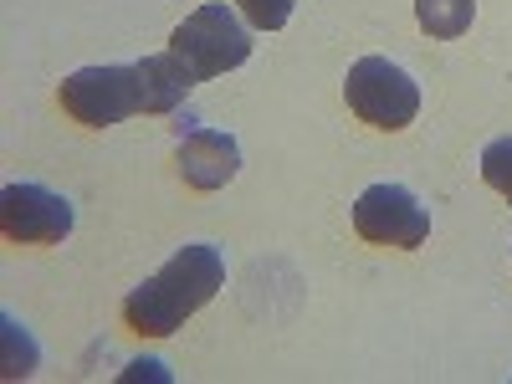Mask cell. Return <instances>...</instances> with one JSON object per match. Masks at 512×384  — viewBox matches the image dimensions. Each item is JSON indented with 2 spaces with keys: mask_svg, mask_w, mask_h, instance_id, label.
<instances>
[{
  "mask_svg": "<svg viewBox=\"0 0 512 384\" xmlns=\"http://www.w3.org/2000/svg\"><path fill=\"white\" fill-rule=\"evenodd\" d=\"M221 287H226V256L210 241H195V246L169 256L144 287H134L123 297V323L134 328L139 338H169Z\"/></svg>",
  "mask_w": 512,
  "mask_h": 384,
  "instance_id": "1",
  "label": "cell"
},
{
  "mask_svg": "<svg viewBox=\"0 0 512 384\" xmlns=\"http://www.w3.org/2000/svg\"><path fill=\"white\" fill-rule=\"evenodd\" d=\"M169 52L195 72V82H210V77H221V72H231V67H241L251 57V31H246V21L231 6L210 0V6L190 11L175 26Z\"/></svg>",
  "mask_w": 512,
  "mask_h": 384,
  "instance_id": "2",
  "label": "cell"
},
{
  "mask_svg": "<svg viewBox=\"0 0 512 384\" xmlns=\"http://www.w3.org/2000/svg\"><path fill=\"white\" fill-rule=\"evenodd\" d=\"M344 98L369 128H384V134H400V128H410L415 113H420L415 77L405 67H395L390 57H359L349 67Z\"/></svg>",
  "mask_w": 512,
  "mask_h": 384,
  "instance_id": "3",
  "label": "cell"
},
{
  "mask_svg": "<svg viewBox=\"0 0 512 384\" xmlns=\"http://www.w3.org/2000/svg\"><path fill=\"white\" fill-rule=\"evenodd\" d=\"M62 113L72 123L88 128H108L144 113V82H139V62L134 67H82L62 82Z\"/></svg>",
  "mask_w": 512,
  "mask_h": 384,
  "instance_id": "4",
  "label": "cell"
},
{
  "mask_svg": "<svg viewBox=\"0 0 512 384\" xmlns=\"http://www.w3.org/2000/svg\"><path fill=\"white\" fill-rule=\"evenodd\" d=\"M354 231L369 246L415 251L425 236H431V210H425L405 185H369L354 200Z\"/></svg>",
  "mask_w": 512,
  "mask_h": 384,
  "instance_id": "5",
  "label": "cell"
},
{
  "mask_svg": "<svg viewBox=\"0 0 512 384\" xmlns=\"http://www.w3.org/2000/svg\"><path fill=\"white\" fill-rule=\"evenodd\" d=\"M0 226L21 246H52L72 231V200L47 185H6V195H0Z\"/></svg>",
  "mask_w": 512,
  "mask_h": 384,
  "instance_id": "6",
  "label": "cell"
},
{
  "mask_svg": "<svg viewBox=\"0 0 512 384\" xmlns=\"http://www.w3.org/2000/svg\"><path fill=\"white\" fill-rule=\"evenodd\" d=\"M175 164H180V180L190 190H221L241 175V149L221 128H190L175 149Z\"/></svg>",
  "mask_w": 512,
  "mask_h": 384,
  "instance_id": "7",
  "label": "cell"
},
{
  "mask_svg": "<svg viewBox=\"0 0 512 384\" xmlns=\"http://www.w3.org/2000/svg\"><path fill=\"white\" fill-rule=\"evenodd\" d=\"M139 82H144V113H175L195 88V72L175 52H154L139 62Z\"/></svg>",
  "mask_w": 512,
  "mask_h": 384,
  "instance_id": "8",
  "label": "cell"
},
{
  "mask_svg": "<svg viewBox=\"0 0 512 384\" xmlns=\"http://www.w3.org/2000/svg\"><path fill=\"white\" fill-rule=\"evenodd\" d=\"M472 16H477V0H415V21L425 36L436 41H456L472 31Z\"/></svg>",
  "mask_w": 512,
  "mask_h": 384,
  "instance_id": "9",
  "label": "cell"
},
{
  "mask_svg": "<svg viewBox=\"0 0 512 384\" xmlns=\"http://www.w3.org/2000/svg\"><path fill=\"white\" fill-rule=\"evenodd\" d=\"M482 180H487L502 200H512V139H492V144L482 149Z\"/></svg>",
  "mask_w": 512,
  "mask_h": 384,
  "instance_id": "10",
  "label": "cell"
},
{
  "mask_svg": "<svg viewBox=\"0 0 512 384\" xmlns=\"http://www.w3.org/2000/svg\"><path fill=\"white\" fill-rule=\"evenodd\" d=\"M297 0H236V11L251 31H282Z\"/></svg>",
  "mask_w": 512,
  "mask_h": 384,
  "instance_id": "11",
  "label": "cell"
}]
</instances>
